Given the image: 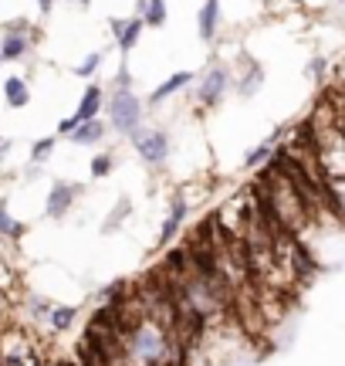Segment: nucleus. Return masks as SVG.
I'll list each match as a JSON object with an SVG mask.
<instances>
[{"mask_svg":"<svg viewBox=\"0 0 345 366\" xmlns=\"http://www.w3.org/2000/svg\"><path fill=\"white\" fill-rule=\"evenodd\" d=\"M34 38H24V34H17V31H7L4 34V41H0V55H4V61H17V58L28 55V48Z\"/></svg>","mask_w":345,"mask_h":366,"instance_id":"10","label":"nucleus"},{"mask_svg":"<svg viewBox=\"0 0 345 366\" xmlns=\"http://www.w3.org/2000/svg\"><path fill=\"white\" fill-rule=\"evenodd\" d=\"M105 132H109V126L102 119H92V122H82L68 140H71V146H95V142L105 140Z\"/></svg>","mask_w":345,"mask_h":366,"instance_id":"9","label":"nucleus"},{"mask_svg":"<svg viewBox=\"0 0 345 366\" xmlns=\"http://www.w3.org/2000/svg\"><path fill=\"white\" fill-rule=\"evenodd\" d=\"M0 234H7V238H21L24 234V224L7 214V204H0Z\"/></svg>","mask_w":345,"mask_h":366,"instance_id":"19","label":"nucleus"},{"mask_svg":"<svg viewBox=\"0 0 345 366\" xmlns=\"http://www.w3.org/2000/svg\"><path fill=\"white\" fill-rule=\"evenodd\" d=\"M142 28H146V21H142V17H139V14L125 21L122 34L115 38V41H119V51H122V55H129V51H132V48H136V44H139V38H142Z\"/></svg>","mask_w":345,"mask_h":366,"instance_id":"13","label":"nucleus"},{"mask_svg":"<svg viewBox=\"0 0 345 366\" xmlns=\"http://www.w3.org/2000/svg\"><path fill=\"white\" fill-rule=\"evenodd\" d=\"M7 153H11V142H0V160H4Z\"/></svg>","mask_w":345,"mask_h":366,"instance_id":"27","label":"nucleus"},{"mask_svg":"<svg viewBox=\"0 0 345 366\" xmlns=\"http://www.w3.org/2000/svg\"><path fill=\"white\" fill-rule=\"evenodd\" d=\"M112 167H115V156H112V153H98V156H92V177H95V180L109 177Z\"/></svg>","mask_w":345,"mask_h":366,"instance_id":"21","label":"nucleus"},{"mask_svg":"<svg viewBox=\"0 0 345 366\" xmlns=\"http://www.w3.org/2000/svg\"><path fill=\"white\" fill-rule=\"evenodd\" d=\"M75 319H78V309H75V305H51V312H48V325H51L55 333H68L71 325H75Z\"/></svg>","mask_w":345,"mask_h":366,"instance_id":"14","label":"nucleus"},{"mask_svg":"<svg viewBox=\"0 0 345 366\" xmlns=\"http://www.w3.org/2000/svg\"><path fill=\"white\" fill-rule=\"evenodd\" d=\"M115 88H132V75H129V68H119L115 71Z\"/></svg>","mask_w":345,"mask_h":366,"instance_id":"24","label":"nucleus"},{"mask_svg":"<svg viewBox=\"0 0 345 366\" xmlns=\"http://www.w3.org/2000/svg\"><path fill=\"white\" fill-rule=\"evenodd\" d=\"M129 214H132V204H129V200H119V204H115V211L109 214V217H105V221H102V231H105V234H112V231H119V224H122L125 217H129Z\"/></svg>","mask_w":345,"mask_h":366,"instance_id":"15","label":"nucleus"},{"mask_svg":"<svg viewBox=\"0 0 345 366\" xmlns=\"http://www.w3.org/2000/svg\"><path fill=\"white\" fill-rule=\"evenodd\" d=\"M4 99H7V105H11V109H24V105H28L31 102V92H28V82H24V78H7V82H4Z\"/></svg>","mask_w":345,"mask_h":366,"instance_id":"12","label":"nucleus"},{"mask_svg":"<svg viewBox=\"0 0 345 366\" xmlns=\"http://www.w3.org/2000/svg\"><path fill=\"white\" fill-rule=\"evenodd\" d=\"M329 204H331V214L345 224V180L329 183Z\"/></svg>","mask_w":345,"mask_h":366,"instance_id":"17","label":"nucleus"},{"mask_svg":"<svg viewBox=\"0 0 345 366\" xmlns=\"http://www.w3.org/2000/svg\"><path fill=\"white\" fill-rule=\"evenodd\" d=\"M51 153H55V136H44V140H38L31 146V163L38 167V163H44Z\"/></svg>","mask_w":345,"mask_h":366,"instance_id":"20","label":"nucleus"},{"mask_svg":"<svg viewBox=\"0 0 345 366\" xmlns=\"http://www.w3.org/2000/svg\"><path fill=\"white\" fill-rule=\"evenodd\" d=\"M186 211H190V207H186V200H183V194H176V197L169 200V214H166V221H163V227H159V244H169V241L176 238V234H180V227H183V221H186Z\"/></svg>","mask_w":345,"mask_h":366,"instance_id":"5","label":"nucleus"},{"mask_svg":"<svg viewBox=\"0 0 345 366\" xmlns=\"http://www.w3.org/2000/svg\"><path fill=\"white\" fill-rule=\"evenodd\" d=\"M109 126L129 140L142 129V99L132 88H115L109 95Z\"/></svg>","mask_w":345,"mask_h":366,"instance_id":"1","label":"nucleus"},{"mask_svg":"<svg viewBox=\"0 0 345 366\" xmlns=\"http://www.w3.org/2000/svg\"><path fill=\"white\" fill-rule=\"evenodd\" d=\"M125 21H129V17H112V21H109V28H112V34H115V38H119V34H122Z\"/></svg>","mask_w":345,"mask_h":366,"instance_id":"25","label":"nucleus"},{"mask_svg":"<svg viewBox=\"0 0 345 366\" xmlns=\"http://www.w3.org/2000/svg\"><path fill=\"white\" fill-rule=\"evenodd\" d=\"M132 150L136 156L152 169H163L169 163V153H173V142H169V132L166 129H139L132 136Z\"/></svg>","mask_w":345,"mask_h":366,"instance_id":"2","label":"nucleus"},{"mask_svg":"<svg viewBox=\"0 0 345 366\" xmlns=\"http://www.w3.org/2000/svg\"><path fill=\"white\" fill-rule=\"evenodd\" d=\"M0 65H4V55H0Z\"/></svg>","mask_w":345,"mask_h":366,"instance_id":"30","label":"nucleus"},{"mask_svg":"<svg viewBox=\"0 0 345 366\" xmlns=\"http://www.w3.org/2000/svg\"><path fill=\"white\" fill-rule=\"evenodd\" d=\"M98 65H102V51H92V55H88L82 65L75 68V75H78V78H92V75L98 71Z\"/></svg>","mask_w":345,"mask_h":366,"instance_id":"22","label":"nucleus"},{"mask_svg":"<svg viewBox=\"0 0 345 366\" xmlns=\"http://www.w3.org/2000/svg\"><path fill=\"white\" fill-rule=\"evenodd\" d=\"M227 88H230V68L210 65V68L200 75V82H196V102L213 109V105H221V99L227 95Z\"/></svg>","mask_w":345,"mask_h":366,"instance_id":"3","label":"nucleus"},{"mask_svg":"<svg viewBox=\"0 0 345 366\" xmlns=\"http://www.w3.org/2000/svg\"><path fill=\"white\" fill-rule=\"evenodd\" d=\"M78 4H82V7H88V4H92V0H78Z\"/></svg>","mask_w":345,"mask_h":366,"instance_id":"28","label":"nucleus"},{"mask_svg":"<svg viewBox=\"0 0 345 366\" xmlns=\"http://www.w3.org/2000/svg\"><path fill=\"white\" fill-rule=\"evenodd\" d=\"M261 82H264V68H261V65H250L248 78H244V82L237 85V92H240L244 99H250V95H254V88H258Z\"/></svg>","mask_w":345,"mask_h":366,"instance_id":"18","label":"nucleus"},{"mask_svg":"<svg viewBox=\"0 0 345 366\" xmlns=\"http://www.w3.org/2000/svg\"><path fill=\"white\" fill-rule=\"evenodd\" d=\"M271 156H275V142H261V146H254L248 156H244V167H267L271 163Z\"/></svg>","mask_w":345,"mask_h":366,"instance_id":"16","label":"nucleus"},{"mask_svg":"<svg viewBox=\"0 0 345 366\" xmlns=\"http://www.w3.org/2000/svg\"><path fill=\"white\" fill-rule=\"evenodd\" d=\"M342 7H345V0H342Z\"/></svg>","mask_w":345,"mask_h":366,"instance_id":"31","label":"nucleus"},{"mask_svg":"<svg viewBox=\"0 0 345 366\" xmlns=\"http://www.w3.org/2000/svg\"><path fill=\"white\" fill-rule=\"evenodd\" d=\"M325 71H329V61H325V58H322V55L308 61V75H312V78H322Z\"/></svg>","mask_w":345,"mask_h":366,"instance_id":"23","label":"nucleus"},{"mask_svg":"<svg viewBox=\"0 0 345 366\" xmlns=\"http://www.w3.org/2000/svg\"><path fill=\"white\" fill-rule=\"evenodd\" d=\"M221 28V0H203L200 14H196V31H200V41H213Z\"/></svg>","mask_w":345,"mask_h":366,"instance_id":"6","label":"nucleus"},{"mask_svg":"<svg viewBox=\"0 0 345 366\" xmlns=\"http://www.w3.org/2000/svg\"><path fill=\"white\" fill-rule=\"evenodd\" d=\"M288 4H304V0H288Z\"/></svg>","mask_w":345,"mask_h":366,"instance_id":"29","label":"nucleus"},{"mask_svg":"<svg viewBox=\"0 0 345 366\" xmlns=\"http://www.w3.org/2000/svg\"><path fill=\"white\" fill-rule=\"evenodd\" d=\"M38 7H41V14H51V7H55V0H38Z\"/></svg>","mask_w":345,"mask_h":366,"instance_id":"26","label":"nucleus"},{"mask_svg":"<svg viewBox=\"0 0 345 366\" xmlns=\"http://www.w3.org/2000/svg\"><path fill=\"white\" fill-rule=\"evenodd\" d=\"M139 17L149 24V28H166V0H139Z\"/></svg>","mask_w":345,"mask_h":366,"instance_id":"11","label":"nucleus"},{"mask_svg":"<svg viewBox=\"0 0 345 366\" xmlns=\"http://www.w3.org/2000/svg\"><path fill=\"white\" fill-rule=\"evenodd\" d=\"M190 82H193V75H190V71H173L163 85H156V92L149 95V105H163L166 99H173V95H176V92H183Z\"/></svg>","mask_w":345,"mask_h":366,"instance_id":"7","label":"nucleus"},{"mask_svg":"<svg viewBox=\"0 0 345 366\" xmlns=\"http://www.w3.org/2000/svg\"><path fill=\"white\" fill-rule=\"evenodd\" d=\"M78 194H82V187H78V183L55 180L51 183V194H48V204H44V214H48L51 221H61V217L75 207V197H78Z\"/></svg>","mask_w":345,"mask_h":366,"instance_id":"4","label":"nucleus"},{"mask_svg":"<svg viewBox=\"0 0 345 366\" xmlns=\"http://www.w3.org/2000/svg\"><path fill=\"white\" fill-rule=\"evenodd\" d=\"M98 113H102V85H88L82 102H78V109H75V122L78 126L92 122V119H98Z\"/></svg>","mask_w":345,"mask_h":366,"instance_id":"8","label":"nucleus"}]
</instances>
